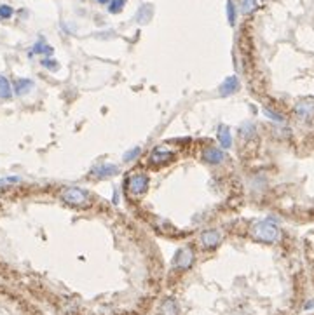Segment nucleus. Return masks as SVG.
<instances>
[{"label": "nucleus", "mask_w": 314, "mask_h": 315, "mask_svg": "<svg viewBox=\"0 0 314 315\" xmlns=\"http://www.w3.org/2000/svg\"><path fill=\"white\" fill-rule=\"evenodd\" d=\"M253 237L260 242L274 244V242L279 241V228L269 220L258 221V223L253 227Z\"/></svg>", "instance_id": "1"}, {"label": "nucleus", "mask_w": 314, "mask_h": 315, "mask_svg": "<svg viewBox=\"0 0 314 315\" xmlns=\"http://www.w3.org/2000/svg\"><path fill=\"white\" fill-rule=\"evenodd\" d=\"M61 198L70 205H84V204H87V200H89V195H87L82 188L70 187V188H65V190L61 191Z\"/></svg>", "instance_id": "2"}, {"label": "nucleus", "mask_w": 314, "mask_h": 315, "mask_svg": "<svg viewBox=\"0 0 314 315\" xmlns=\"http://www.w3.org/2000/svg\"><path fill=\"white\" fill-rule=\"evenodd\" d=\"M295 115L302 121H309L314 117V98H302L295 105Z\"/></svg>", "instance_id": "3"}, {"label": "nucleus", "mask_w": 314, "mask_h": 315, "mask_svg": "<svg viewBox=\"0 0 314 315\" xmlns=\"http://www.w3.org/2000/svg\"><path fill=\"white\" fill-rule=\"evenodd\" d=\"M192 263H194V252L190 251L189 248L180 249V251L175 254V258H173V265H175L176 268H180V270L190 268V266H192Z\"/></svg>", "instance_id": "4"}, {"label": "nucleus", "mask_w": 314, "mask_h": 315, "mask_svg": "<svg viewBox=\"0 0 314 315\" xmlns=\"http://www.w3.org/2000/svg\"><path fill=\"white\" fill-rule=\"evenodd\" d=\"M128 185H129V191H131V193L142 195L143 191L147 190V187H149V178H147L145 174H135V176L129 178Z\"/></svg>", "instance_id": "5"}, {"label": "nucleus", "mask_w": 314, "mask_h": 315, "mask_svg": "<svg viewBox=\"0 0 314 315\" xmlns=\"http://www.w3.org/2000/svg\"><path fill=\"white\" fill-rule=\"evenodd\" d=\"M237 89H239V80H237L236 75H231L220 84L218 92H220V96H232L234 92H237Z\"/></svg>", "instance_id": "6"}, {"label": "nucleus", "mask_w": 314, "mask_h": 315, "mask_svg": "<svg viewBox=\"0 0 314 315\" xmlns=\"http://www.w3.org/2000/svg\"><path fill=\"white\" fill-rule=\"evenodd\" d=\"M201 244L206 249H213L220 244V234L217 230H206L201 234Z\"/></svg>", "instance_id": "7"}, {"label": "nucleus", "mask_w": 314, "mask_h": 315, "mask_svg": "<svg viewBox=\"0 0 314 315\" xmlns=\"http://www.w3.org/2000/svg\"><path fill=\"white\" fill-rule=\"evenodd\" d=\"M203 159L206 160V162H210V164H220V162H224L225 153L222 152V150H218V148L208 146V148L203 152Z\"/></svg>", "instance_id": "8"}, {"label": "nucleus", "mask_w": 314, "mask_h": 315, "mask_svg": "<svg viewBox=\"0 0 314 315\" xmlns=\"http://www.w3.org/2000/svg\"><path fill=\"white\" fill-rule=\"evenodd\" d=\"M217 138H218V141H220L222 148L229 150L232 146V134H231V129H229L227 126H220V127H218Z\"/></svg>", "instance_id": "9"}, {"label": "nucleus", "mask_w": 314, "mask_h": 315, "mask_svg": "<svg viewBox=\"0 0 314 315\" xmlns=\"http://www.w3.org/2000/svg\"><path fill=\"white\" fill-rule=\"evenodd\" d=\"M117 171H119V167L114 166V164H103V166L93 169V174L96 178H108V176H114V174H117Z\"/></svg>", "instance_id": "10"}, {"label": "nucleus", "mask_w": 314, "mask_h": 315, "mask_svg": "<svg viewBox=\"0 0 314 315\" xmlns=\"http://www.w3.org/2000/svg\"><path fill=\"white\" fill-rule=\"evenodd\" d=\"M30 89H33V82L30 78H18L14 82V92L18 96H25L30 92Z\"/></svg>", "instance_id": "11"}, {"label": "nucleus", "mask_w": 314, "mask_h": 315, "mask_svg": "<svg viewBox=\"0 0 314 315\" xmlns=\"http://www.w3.org/2000/svg\"><path fill=\"white\" fill-rule=\"evenodd\" d=\"M150 159H152V162H156V164H162V162L171 160L173 153L169 152V150H164V148H156L152 152V155H150Z\"/></svg>", "instance_id": "12"}, {"label": "nucleus", "mask_w": 314, "mask_h": 315, "mask_svg": "<svg viewBox=\"0 0 314 315\" xmlns=\"http://www.w3.org/2000/svg\"><path fill=\"white\" fill-rule=\"evenodd\" d=\"M178 314H180L178 305H176V301L171 300V298L161 305V315H178Z\"/></svg>", "instance_id": "13"}, {"label": "nucleus", "mask_w": 314, "mask_h": 315, "mask_svg": "<svg viewBox=\"0 0 314 315\" xmlns=\"http://www.w3.org/2000/svg\"><path fill=\"white\" fill-rule=\"evenodd\" d=\"M152 14H154L152 5H150V4L142 5V7H140V11H138V14H136V21H138V23H149L150 18H152Z\"/></svg>", "instance_id": "14"}, {"label": "nucleus", "mask_w": 314, "mask_h": 315, "mask_svg": "<svg viewBox=\"0 0 314 315\" xmlns=\"http://www.w3.org/2000/svg\"><path fill=\"white\" fill-rule=\"evenodd\" d=\"M12 96V87L9 84V80L4 77V75H0V98L2 99H11Z\"/></svg>", "instance_id": "15"}, {"label": "nucleus", "mask_w": 314, "mask_h": 315, "mask_svg": "<svg viewBox=\"0 0 314 315\" xmlns=\"http://www.w3.org/2000/svg\"><path fill=\"white\" fill-rule=\"evenodd\" d=\"M239 9L243 14H251L257 9V0H239Z\"/></svg>", "instance_id": "16"}, {"label": "nucleus", "mask_w": 314, "mask_h": 315, "mask_svg": "<svg viewBox=\"0 0 314 315\" xmlns=\"http://www.w3.org/2000/svg\"><path fill=\"white\" fill-rule=\"evenodd\" d=\"M126 2H128V0H112L110 5H108V12H110V14H119V12L124 9Z\"/></svg>", "instance_id": "17"}, {"label": "nucleus", "mask_w": 314, "mask_h": 315, "mask_svg": "<svg viewBox=\"0 0 314 315\" xmlns=\"http://www.w3.org/2000/svg\"><path fill=\"white\" fill-rule=\"evenodd\" d=\"M33 54H53V47H49L47 44H44L42 40L40 42H37L35 46H33Z\"/></svg>", "instance_id": "18"}, {"label": "nucleus", "mask_w": 314, "mask_h": 315, "mask_svg": "<svg viewBox=\"0 0 314 315\" xmlns=\"http://www.w3.org/2000/svg\"><path fill=\"white\" fill-rule=\"evenodd\" d=\"M227 19H229V23H231V26H234L236 25V5H234V2L232 0H227Z\"/></svg>", "instance_id": "19"}, {"label": "nucleus", "mask_w": 314, "mask_h": 315, "mask_svg": "<svg viewBox=\"0 0 314 315\" xmlns=\"http://www.w3.org/2000/svg\"><path fill=\"white\" fill-rule=\"evenodd\" d=\"M142 153V148L140 146H135V148H131L129 152H126L124 153V162H129V160H135L136 157Z\"/></svg>", "instance_id": "20"}, {"label": "nucleus", "mask_w": 314, "mask_h": 315, "mask_svg": "<svg viewBox=\"0 0 314 315\" xmlns=\"http://www.w3.org/2000/svg\"><path fill=\"white\" fill-rule=\"evenodd\" d=\"M12 14H14V11H12L11 5H5V4L0 5V19H9Z\"/></svg>", "instance_id": "21"}, {"label": "nucleus", "mask_w": 314, "mask_h": 315, "mask_svg": "<svg viewBox=\"0 0 314 315\" xmlns=\"http://www.w3.org/2000/svg\"><path fill=\"white\" fill-rule=\"evenodd\" d=\"M241 134L244 136H253L255 134V126L251 124V122H244L243 126H241Z\"/></svg>", "instance_id": "22"}, {"label": "nucleus", "mask_w": 314, "mask_h": 315, "mask_svg": "<svg viewBox=\"0 0 314 315\" xmlns=\"http://www.w3.org/2000/svg\"><path fill=\"white\" fill-rule=\"evenodd\" d=\"M264 114L267 115V117L271 119V121H274V122H285V117H283V115L276 114V112L269 110V108H264Z\"/></svg>", "instance_id": "23"}, {"label": "nucleus", "mask_w": 314, "mask_h": 315, "mask_svg": "<svg viewBox=\"0 0 314 315\" xmlns=\"http://www.w3.org/2000/svg\"><path fill=\"white\" fill-rule=\"evenodd\" d=\"M42 64H44L46 68H49V70H58V63H56L54 60H44Z\"/></svg>", "instance_id": "24"}, {"label": "nucleus", "mask_w": 314, "mask_h": 315, "mask_svg": "<svg viewBox=\"0 0 314 315\" xmlns=\"http://www.w3.org/2000/svg\"><path fill=\"white\" fill-rule=\"evenodd\" d=\"M114 202H115V204H117V202H119V193H117V191H115V193H114Z\"/></svg>", "instance_id": "25"}, {"label": "nucleus", "mask_w": 314, "mask_h": 315, "mask_svg": "<svg viewBox=\"0 0 314 315\" xmlns=\"http://www.w3.org/2000/svg\"><path fill=\"white\" fill-rule=\"evenodd\" d=\"M96 2H100V4H108V0H96Z\"/></svg>", "instance_id": "26"}]
</instances>
